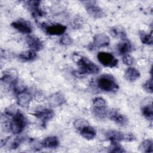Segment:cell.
Returning a JSON list of instances; mask_svg holds the SVG:
<instances>
[{"label": "cell", "mask_w": 153, "mask_h": 153, "mask_svg": "<svg viewBox=\"0 0 153 153\" xmlns=\"http://www.w3.org/2000/svg\"><path fill=\"white\" fill-rule=\"evenodd\" d=\"M123 62L125 65L127 66H131L134 62V59L132 56L127 54L124 55L123 57Z\"/></svg>", "instance_id": "32"}, {"label": "cell", "mask_w": 153, "mask_h": 153, "mask_svg": "<svg viewBox=\"0 0 153 153\" xmlns=\"http://www.w3.org/2000/svg\"><path fill=\"white\" fill-rule=\"evenodd\" d=\"M80 134L87 140H91L96 136V131L95 129L90 124L84 127L79 130Z\"/></svg>", "instance_id": "18"}, {"label": "cell", "mask_w": 153, "mask_h": 153, "mask_svg": "<svg viewBox=\"0 0 153 153\" xmlns=\"http://www.w3.org/2000/svg\"><path fill=\"white\" fill-rule=\"evenodd\" d=\"M83 24V21L82 18L79 16H76L72 22V26L74 29H79L82 26V25Z\"/></svg>", "instance_id": "30"}, {"label": "cell", "mask_w": 153, "mask_h": 153, "mask_svg": "<svg viewBox=\"0 0 153 153\" xmlns=\"http://www.w3.org/2000/svg\"><path fill=\"white\" fill-rule=\"evenodd\" d=\"M72 42L71 37L67 34L63 35L59 39V43L63 45H69L72 44Z\"/></svg>", "instance_id": "29"}, {"label": "cell", "mask_w": 153, "mask_h": 153, "mask_svg": "<svg viewBox=\"0 0 153 153\" xmlns=\"http://www.w3.org/2000/svg\"><path fill=\"white\" fill-rule=\"evenodd\" d=\"M40 27L47 33L50 35H63L66 30V26L59 23L47 25L42 23L40 25Z\"/></svg>", "instance_id": "6"}, {"label": "cell", "mask_w": 153, "mask_h": 153, "mask_svg": "<svg viewBox=\"0 0 153 153\" xmlns=\"http://www.w3.org/2000/svg\"><path fill=\"white\" fill-rule=\"evenodd\" d=\"M110 43L109 36L103 33H97L93 37V45L97 48L105 47Z\"/></svg>", "instance_id": "14"}, {"label": "cell", "mask_w": 153, "mask_h": 153, "mask_svg": "<svg viewBox=\"0 0 153 153\" xmlns=\"http://www.w3.org/2000/svg\"><path fill=\"white\" fill-rule=\"evenodd\" d=\"M11 26L22 33H30L32 32V28L30 22L23 19H19L11 23Z\"/></svg>", "instance_id": "8"}, {"label": "cell", "mask_w": 153, "mask_h": 153, "mask_svg": "<svg viewBox=\"0 0 153 153\" xmlns=\"http://www.w3.org/2000/svg\"><path fill=\"white\" fill-rule=\"evenodd\" d=\"M59 140L56 136H48L45 137L41 143L42 146L46 148H56L59 145Z\"/></svg>", "instance_id": "19"}, {"label": "cell", "mask_w": 153, "mask_h": 153, "mask_svg": "<svg viewBox=\"0 0 153 153\" xmlns=\"http://www.w3.org/2000/svg\"><path fill=\"white\" fill-rule=\"evenodd\" d=\"M143 89L149 93H152V79L151 78L143 85Z\"/></svg>", "instance_id": "31"}, {"label": "cell", "mask_w": 153, "mask_h": 153, "mask_svg": "<svg viewBox=\"0 0 153 153\" xmlns=\"http://www.w3.org/2000/svg\"><path fill=\"white\" fill-rule=\"evenodd\" d=\"M140 38L142 42L146 45H152L153 42V38L152 33H147L144 31L139 32Z\"/></svg>", "instance_id": "26"}, {"label": "cell", "mask_w": 153, "mask_h": 153, "mask_svg": "<svg viewBox=\"0 0 153 153\" xmlns=\"http://www.w3.org/2000/svg\"><path fill=\"white\" fill-rule=\"evenodd\" d=\"M82 2L84 3L87 13L93 18L97 19L105 16V13L104 11L98 5H96L95 1H84Z\"/></svg>", "instance_id": "5"}, {"label": "cell", "mask_w": 153, "mask_h": 153, "mask_svg": "<svg viewBox=\"0 0 153 153\" xmlns=\"http://www.w3.org/2000/svg\"><path fill=\"white\" fill-rule=\"evenodd\" d=\"M26 5L32 13L33 17H41L44 15V11L40 7V1H30L26 2Z\"/></svg>", "instance_id": "12"}, {"label": "cell", "mask_w": 153, "mask_h": 153, "mask_svg": "<svg viewBox=\"0 0 153 153\" xmlns=\"http://www.w3.org/2000/svg\"><path fill=\"white\" fill-rule=\"evenodd\" d=\"M49 104L53 107L59 106L64 104L66 102V99L64 96L60 93L57 92L51 95L49 97Z\"/></svg>", "instance_id": "17"}, {"label": "cell", "mask_w": 153, "mask_h": 153, "mask_svg": "<svg viewBox=\"0 0 153 153\" xmlns=\"http://www.w3.org/2000/svg\"><path fill=\"white\" fill-rule=\"evenodd\" d=\"M92 113L98 119L103 120L108 117V110L106 108H92Z\"/></svg>", "instance_id": "24"}, {"label": "cell", "mask_w": 153, "mask_h": 153, "mask_svg": "<svg viewBox=\"0 0 153 153\" xmlns=\"http://www.w3.org/2000/svg\"><path fill=\"white\" fill-rule=\"evenodd\" d=\"M108 117L111 121L121 126H125L128 122L126 117L116 109H111L108 111Z\"/></svg>", "instance_id": "10"}, {"label": "cell", "mask_w": 153, "mask_h": 153, "mask_svg": "<svg viewBox=\"0 0 153 153\" xmlns=\"http://www.w3.org/2000/svg\"><path fill=\"white\" fill-rule=\"evenodd\" d=\"M36 54L35 51L30 50L23 51L19 55V57L23 61L29 62L34 60L36 58Z\"/></svg>", "instance_id": "23"}, {"label": "cell", "mask_w": 153, "mask_h": 153, "mask_svg": "<svg viewBox=\"0 0 153 153\" xmlns=\"http://www.w3.org/2000/svg\"><path fill=\"white\" fill-rule=\"evenodd\" d=\"M114 147L112 148V149L111 151V152H117V153H122V152H126V151L121 148V146L116 145H114Z\"/></svg>", "instance_id": "34"}, {"label": "cell", "mask_w": 153, "mask_h": 153, "mask_svg": "<svg viewBox=\"0 0 153 153\" xmlns=\"http://www.w3.org/2000/svg\"><path fill=\"white\" fill-rule=\"evenodd\" d=\"M26 42L28 47L33 51H39L43 47V43L39 38L34 35H29L26 37Z\"/></svg>", "instance_id": "11"}, {"label": "cell", "mask_w": 153, "mask_h": 153, "mask_svg": "<svg viewBox=\"0 0 153 153\" xmlns=\"http://www.w3.org/2000/svg\"><path fill=\"white\" fill-rule=\"evenodd\" d=\"M72 75L75 76V78H79V79H82L85 78L86 74L84 73L81 70H74L72 72Z\"/></svg>", "instance_id": "33"}, {"label": "cell", "mask_w": 153, "mask_h": 153, "mask_svg": "<svg viewBox=\"0 0 153 153\" xmlns=\"http://www.w3.org/2000/svg\"><path fill=\"white\" fill-rule=\"evenodd\" d=\"M139 149L143 152H153V142L151 140L146 139L142 142L139 146Z\"/></svg>", "instance_id": "25"}, {"label": "cell", "mask_w": 153, "mask_h": 153, "mask_svg": "<svg viewBox=\"0 0 153 153\" xmlns=\"http://www.w3.org/2000/svg\"><path fill=\"white\" fill-rule=\"evenodd\" d=\"M73 58L76 59L75 62L79 66V70L82 71L86 75L96 74L99 72V67L87 57L78 54H74Z\"/></svg>", "instance_id": "1"}, {"label": "cell", "mask_w": 153, "mask_h": 153, "mask_svg": "<svg viewBox=\"0 0 153 153\" xmlns=\"http://www.w3.org/2000/svg\"><path fill=\"white\" fill-rule=\"evenodd\" d=\"M21 139L20 138H16L13 140V142L11 143L10 148L11 149H16L21 143Z\"/></svg>", "instance_id": "35"}, {"label": "cell", "mask_w": 153, "mask_h": 153, "mask_svg": "<svg viewBox=\"0 0 153 153\" xmlns=\"http://www.w3.org/2000/svg\"><path fill=\"white\" fill-rule=\"evenodd\" d=\"M97 57L100 63L105 67L114 68L118 64V60L110 53L99 52L97 54Z\"/></svg>", "instance_id": "7"}, {"label": "cell", "mask_w": 153, "mask_h": 153, "mask_svg": "<svg viewBox=\"0 0 153 153\" xmlns=\"http://www.w3.org/2000/svg\"><path fill=\"white\" fill-rule=\"evenodd\" d=\"M16 95L17 102L19 105L24 108H26L29 106L32 100V96L27 90L20 91L17 93Z\"/></svg>", "instance_id": "13"}, {"label": "cell", "mask_w": 153, "mask_h": 153, "mask_svg": "<svg viewBox=\"0 0 153 153\" xmlns=\"http://www.w3.org/2000/svg\"><path fill=\"white\" fill-rule=\"evenodd\" d=\"M117 51L120 55H125L132 50V45L127 38L123 39L117 46Z\"/></svg>", "instance_id": "16"}, {"label": "cell", "mask_w": 153, "mask_h": 153, "mask_svg": "<svg viewBox=\"0 0 153 153\" xmlns=\"http://www.w3.org/2000/svg\"><path fill=\"white\" fill-rule=\"evenodd\" d=\"M88 124H90L86 120H84L82 118L76 119L73 123V125H74V127H75V128L78 130V131L79 130H81L82 128H83L84 127H85Z\"/></svg>", "instance_id": "27"}, {"label": "cell", "mask_w": 153, "mask_h": 153, "mask_svg": "<svg viewBox=\"0 0 153 153\" xmlns=\"http://www.w3.org/2000/svg\"><path fill=\"white\" fill-rule=\"evenodd\" d=\"M35 99L38 102H41L44 100V95L42 93H37L35 94Z\"/></svg>", "instance_id": "36"}, {"label": "cell", "mask_w": 153, "mask_h": 153, "mask_svg": "<svg viewBox=\"0 0 153 153\" xmlns=\"http://www.w3.org/2000/svg\"><path fill=\"white\" fill-rule=\"evenodd\" d=\"M106 137L112 145H116L120 141L131 142L136 139V137L133 133H123L115 130H109L107 131Z\"/></svg>", "instance_id": "4"}, {"label": "cell", "mask_w": 153, "mask_h": 153, "mask_svg": "<svg viewBox=\"0 0 153 153\" xmlns=\"http://www.w3.org/2000/svg\"><path fill=\"white\" fill-rule=\"evenodd\" d=\"M10 120V131L14 134L20 133L26 127L27 121L25 115L19 110L11 116Z\"/></svg>", "instance_id": "3"}, {"label": "cell", "mask_w": 153, "mask_h": 153, "mask_svg": "<svg viewBox=\"0 0 153 153\" xmlns=\"http://www.w3.org/2000/svg\"><path fill=\"white\" fill-rule=\"evenodd\" d=\"M98 87L107 92H115L119 89L114 77L109 74H103L99 76L96 81Z\"/></svg>", "instance_id": "2"}, {"label": "cell", "mask_w": 153, "mask_h": 153, "mask_svg": "<svg viewBox=\"0 0 153 153\" xmlns=\"http://www.w3.org/2000/svg\"><path fill=\"white\" fill-rule=\"evenodd\" d=\"M17 72L15 69H8L4 71L2 73L1 76V81L8 83L10 84H14V83L17 81Z\"/></svg>", "instance_id": "15"}, {"label": "cell", "mask_w": 153, "mask_h": 153, "mask_svg": "<svg viewBox=\"0 0 153 153\" xmlns=\"http://www.w3.org/2000/svg\"><path fill=\"white\" fill-rule=\"evenodd\" d=\"M109 33L111 36L117 39L126 38V32L124 28L121 26H115L112 27L109 30Z\"/></svg>", "instance_id": "21"}, {"label": "cell", "mask_w": 153, "mask_h": 153, "mask_svg": "<svg viewBox=\"0 0 153 153\" xmlns=\"http://www.w3.org/2000/svg\"><path fill=\"white\" fill-rule=\"evenodd\" d=\"M33 115L37 118L40 120L43 126L45 125L46 123L50 121L54 116V112L52 109L48 108H44L36 111Z\"/></svg>", "instance_id": "9"}, {"label": "cell", "mask_w": 153, "mask_h": 153, "mask_svg": "<svg viewBox=\"0 0 153 153\" xmlns=\"http://www.w3.org/2000/svg\"><path fill=\"white\" fill-rule=\"evenodd\" d=\"M140 76V72L134 68L129 67L127 69L124 74V78L126 80L131 82L135 81Z\"/></svg>", "instance_id": "22"}, {"label": "cell", "mask_w": 153, "mask_h": 153, "mask_svg": "<svg viewBox=\"0 0 153 153\" xmlns=\"http://www.w3.org/2000/svg\"><path fill=\"white\" fill-rule=\"evenodd\" d=\"M106 102L102 97H96L93 100V108H106Z\"/></svg>", "instance_id": "28"}, {"label": "cell", "mask_w": 153, "mask_h": 153, "mask_svg": "<svg viewBox=\"0 0 153 153\" xmlns=\"http://www.w3.org/2000/svg\"><path fill=\"white\" fill-rule=\"evenodd\" d=\"M141 111L142 115L144 117L149 120L152 121L153 118V108H152V99L150 98V100H148V102L143 104L141 108Z\"/></svg>", "instance_id": "20"}]
</instances>
